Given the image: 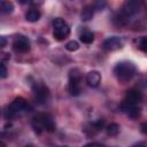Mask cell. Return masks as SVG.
Listing matches in <instances>:
<instances>
[{
    "mask_svg": "<svg viewBox=\"0 0 147 147\" xmlns=\"http://www.w3.org/2000/svg\"><path fill=\"white\" fill-rule=\"evenodd\" d=\"M32 127L34 130V132L37 133H41L42 131H47V132H54L56 129V124L53 119V117L49 114H38L32 118Z\"/></svg>",
    "mask_w": 147,
    "mask_h": 147,
    "instance_id": "1",
    "label": "cell"
},
{
    "mask_svg": "<svg viewBox=\"0 0 147 147\" xmlns=\"http://www.w3.org/2000/svg\"><path fill=\"white\" fill-rule=\"evenodd\" d=\"M137 72V68L136 65L130 62V61H122V62H118L115 68H114V74L116 76V78L119 80V82H129L131 80L134 75Z\"/></svg>",
    "mask_w": 147,
    "mask_h": 147,
    "instance_id": "2",
    "label": "cell"
},
{
    "mask_svg": "<svg viewBox=\"0 0 147 147\" xmlns=\"http://www.w3.org/2000/svg\"><path fill=\"white\" fill-rule=\"evenodd\" d=\"M53 36L56 40H64L70 33V28L68 23L61 17H56L53 20Z\"/></svg>",
    "mask_w": 147,
    "mask_h": 147,
    "instance_id": "3",
    "label": "cell"
},
{
    "mask_svg": "<svg viewBox=\"0 0 147 147\" xmlns=\"http://www.w3.org/2000/svg\"><path fill=\"white\" fill-rule=\"evenodd\" d=\"M80 82H82V74L78 69H71L69 71V84L68 91L70 95L77 96L80 93Z\"/></svg>",
    "mask_w": 147,
    "mask_h": 147,
    "instance_id": "4",
    "label": "cell"
},
{
    "mask_svg": "<svg viewBox=\"0 0 147 147\" xmlns=\"http://www.w3.org/2000/svg\"><path fill=\"white\" fill-rule=\"evenodd\" d=\"M32 91H33L34 99L38 103L44 105V103L48 102L51 93H49V88L46 85H44L41 83H34L32 85Z\"/></svg>",
    "mask_w": 147,
    "mask_h": 147,
    "instance_id": "5",
    "label": "cell"
},
{
    "mask_svg": "<svg viewBox=\"0 0 147 147\" xmlns=\"http://www.w3.org/2000/svg\"><path fill=\"white\" fill-rule=\"evenodd\" d=\"M29 108H30V106H29V103H28V101L25 99H23V98H16L8 106V108H7V116H10V117L11 116H15V115H17V114H20V113L29 109Z\"/></svg>",
    "mask_w": 147,
    "mask_h": 147,
    "instance_id": "6",
    "label": "cell"
},
{
    "mask_svg": "<svg viewBox=\"0 0 147 147\" xmlns=\"http://www.w3.org/2000/svg\"><path fill=\"white\" fill-rule=\"evenodd\" d=\"M144 6V0H125L122 10L130 17L138 14Z\"/></svg>",
    "mask_w": 147,
    "mask_h": 147,
    "instance_id": "7",
    "label": "cell"
},
{
    "mask_svg": "<svg viewBox=\"0 0 147 147\" xmlns=\"http://www.w3.org/2000/svg\"><path fill=\"white\" fill-rule=\"evenodd\" d=\"M13 47L16 52L18 53H26L30 51L31 45H30V40L28 39V37L23 36V34H17L14 38L13 41Z\"/></svg>",
    "mask_w": 147,
    "mask_h": 147,
    "instance_id": "8",
    "label": "cell"
},
{
    "mask_svg": "<svg viewBox=\"0 0 147 147\" xmlns=\"http://www.w3.org/2000/svg\"><path fill=\"white\" fill-rule=\"evenodd\" d=\"M142 100V94L140 91L138 90H129L126 92V95H125V99L124 101L122 102V105H139Z\"/></svg>",
    "mask_w": 147,
    "mask_h": 147,
    "instance_id": "9",
    "label": "cell"
},
{
    "mask_svg": "<svg viewBox=\"0 0 147 147\" xmlns=\"http://www.w3.org/2000/svg\"><path fill=\"white\" fill-rule=\"evenodd\" d=\"M122 46H123V42L119 37H110V38L106 39L102 44V48L108 52L117 51V49L122 48Z\"/></svg>",
    "mask_w": 147,
    "mask_h": 147,
    "instance_id": "10",
    "label": "cell"
},
{
    "mask_svg": "<svg viewBox=\"0 0 147 147\" xmlns=\"http://www.w3.org/2000/svg\"><path fill=\"white\" fill-rule=\"evenodd\" d=\"M122 110L130 117V118H138L141 114V108L138 105H122Z\"/></svg>",
    "mask_w": 147,
    "mask_h": 147,
    "instance_id": "11",
    "label": "cell"
},
{
    "mask_svg": "<svg viewBox=\"0 0 147 147\" xmlns=\"http://www.w3.org/2000/svg\"><path fill=\"white\" fill-rule=\"evenodd\" d=\"M86 83L91 87H98L101 83V74L98 70H92L86 75Z\"/></svg>",
    "mask_w": 147,
    "mask_h": 147,
    "instance_id": "12",
    "label": "cell"
},
{
    "mask_svg": "<svg viewBox=\"0 0 147 147\" xmlns=\"http://www.w3.org/2000/svg\"><path fill=\"white\" fill-rule=\"evenodd\" d=\"M127 21H129V16L122 9L116 11L113 16V23L116 26H124V25L127 24Z\"/></svg>",
    "mask_w": 147,
    "mask_h": 147,
    "instance_id": "13",
    "label": "cell"
},
{
    "mask_svg": "<svg viewBox=\"0 0 147 147\" xmlns=\"http://www.w3.org/2000/svg\"><path fill=\"white\" fill-rule=\"evenodd\" d=\"M14 11V5L9 0H0V14L8 15Z\"/></svg>",
    "mask_w": 147,
    "mask_h": 147,
    "instance_id": "14",
    "label": "cell"
},
{
    "mask_svg": "<svg viewBox=\"0 0 147 147\" xmlns=\"http://www.w3.org/2000/svg\"><path fill=\"white\" fill-rule=\"evenodd\" d=\"M93 15H94V9L92 6H85L80 13V18L82 21L84 22H88L93 18Z\"/></svg>",
    "mask_w": 147,
    "mask_h": 147,
    "instance_id": "15",
    "label": "cell"
},
{
    "mask_svg": "<svg viewBox=\"0 0 147 147\" xmlns=\"http://www.w3.org/2000/svg\"><path fill=\"white\" fill-rule=\"evenodd\" d=\"M25 18L29 22H37L40 18V11L38 9H36V8H31L30 10L26 11Z\"/></svg>",
    "mask_w": 147,
    "mask_h": 147,
    "instance_id": "16",
    "label": "cell"
},
{
    "mask_svg": "<svg viewBox=\"0 0 147 147\" xmlns=\"http://www.w3.org/2000/svg\"><path fill=\"white\" fill-rule=\"evenodd\" d=\"M106 132L110 137H116L119 133V125L117 123H110L106 126Z\"/></svg>",
    "mask_w": 147,
    "mask_h": 147,
    "instance_id": "17",
    "label": "cell"
},
{
    "mask_svg": "<svg viewBox=\"0 0 147 147\" xmlns=\"http://www.w3.org/2000/svg\"><path fill=\"white\" fill-rule=\"evenodd\" d=\"M79 39H80V41L83 42V44H92L93 42V40H94V34H93V32H91V31H85V32H83L82 34H80V37H79Z\"/></svg>",
    "mask_w": 147,
    "mask_h": 147,
    "instance_id": "18",
    "label": "cell"
},
{
    "mask_svg": "<svg viewBox=\"0 0 147 147\" xmlns=\"http://www.w3.org/2000/svg\"><path fill=\"white\" fill-rule=\"evenodd\" d=\"M107 6V0H93V9L95 10H102Z\"/></svg>",
    "mask_w": 147,
    "mask_h": 147,
    "instance_id": "19",
    "label": "cell"
},
{
    "mask_svg": "<svg viewBox=\"0 0 147 147\" xmlns=\"http://www.w3.org/2000/svg\"><path fill=\"white\" fill-rule=\"evenodd\" d=\"M65 48H67V51H69V52H75V51H77V49L79 48V44H78L77 41H75V40H71V41H68V42H67Z\"/></svg>",
    "mask_w": 147,
    "mask_h": 147,
    "instance_id": "20",
    "label": "cell"
},
{
    "mask_svg": "<svg viewBox=\"0 0 147 147\" xmlns=\"http://www.w3.org/2000/svg\"><path fill=\"white\" fill-rule=\"evenodd\" d=\"M103 125H105V119H102V118L96 119L95 122H93V123H92V126H93V127H94L96 131L101 130V129L103 127Z\"/></svg>",
    "mask_w": 147,
    "mask_h": 147,
    "instance_id": "21",
    "label": "cell"
},
{
    "mask_svg": "<svg viewBox=\"0 0 147 147\" xmlns=\"http://www.w3.org/2000/svg\"><path fill=\"white\" fill-rule=\"evenodd\" d=\"M139 47H140V49H141L142 52H146V51H147V39H146V37H141Z\"/></svg>",
    "mask_w": 147,
    "mask_h": 147,
    "instance_id": "22",
    "label": "cell"
},
{
    "mask_svg": "<svg viewBox=\"0 0 147 147\" xmlns=\"http://www.w3.org/2000/svg\"><path fill=\"white\" fill-rule=\"evenodd\" d=\"M7 68L5 67V64H2L0 62V78H6L7 77Z\"/></svg>",
    "mask_w": 147,
    "mask_h": 147,
    "instance_id": "23",
    "label": "cell"
},
{
    "mask_svg": "<svg viewBox=\"0 0 147 147\" xmlns=\"http://www.w3.org/2000/svg\"><path fill=\"white\" fill-rule=\"evenodd\" d=\"M7 38L3 37V36H0V48H3L7 46Z\"/></svg>",
    "mask_w": 147,
    "mask_h": 147,
    "instance_id": "24",
    "label": "cell"
},
{
    "mask_svg": "<svg viewBox=\"0 0 147 147\" xmlns=\"http://www.w3.org/2000/svg\"><path fill=\"white\" fill-rule=\"evenodd\" d=\"M42 2H44V0H31V3L34 6H40V5H42Z\"/></svg>",
    "mask_w": 147,
    "mask_h": 147,
    "instance_id": "25",
    "label": "cell"
},
{
    "mask_svg": "<svg viewBox=\"0 0 147 147\" xmlns=\"http://www.w3.org/2000/svg\"><path fill=\"white\" fill-rule=\"evenodd\" d=\"M142 132H144V133H146V123H144V124H142Z\"/></svg>",
    "mask_w": 147,
    "mask_h": 147,
    "instance_id": "26",
    "label": "cell"
},
{
    "mask_svg": "<svg viewBox=\"0 0 147 147\" xmlns=\"http://www.w3.org/2000/svg\"><path fill=\"white\" fill-rule=\"evenodd\" d=\"M0 146H5V142H3V141H1V140H0Z\"/></svg>",
    "mask_w": 147,
    "mask_h": 147,
    "instance_id": "27",
    "label": "cell"
}]
</instances>
